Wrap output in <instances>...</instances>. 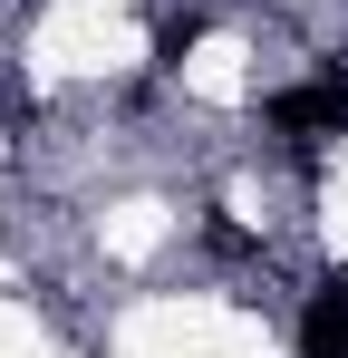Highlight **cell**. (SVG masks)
<instances>
[{
    "label": "cell",
    "mask_w": 348,
    "mask_h": 358,
    "mask_svg": "<svg viewBox=\"0 0 348 358\" xmlns=\"http://www.w3.org/2000/svg\"><path fill=\"white\" fill-rule=\"evenodd\" d=\"M261 126H271V136H348V68L310 78V87H281V97H261Z\"/></svg>",
    "instance_id": "1"
},
{
    "label": "cell",
    "mask_w": 348,
    "mask_h": 358,
    "mask_svg": "<svg viewBox=\"0 0 348 358\" xmlns=\"http://www.w3.org/2000/svg\"><path fill=\"white\" fill-rule=\"evenodd\" d=\"M203 242H213V252H223V262H242V252H252V233H242V223H232V213H213V223H203Z\"/></svg>",
    "instance_id": "4"
},
{
    "label": "cell",
    "mask_w": 348,
    "mask_h": 358,
    "mask_svg": "<svg viewBox=\"0 0 348 358\" xmlns=\"http://www.w3.org/2000/svg\"><path fill=\"white\" fill-rule=\"evenodd\" d=\"M300 349L310 358H348V271H319V291L300 310Z\"/></svg>",
    "instance_id": "2"
},
{
    "label": "cell",
    "mask_w": 348,
    "mask_h": 358,
    "mask_svg": "<svg viewBox=\"0 0 348 358\" xmlns=\"http://www.w3.org/2000/svg\"><path fill=\"white\" fill-rule=\"evenodd\" d=\"M194 39H203V20H165V29H155V59L184 68V49H194Z\"/></svg>",
    "instance_id": "3"
}]
</instances>
